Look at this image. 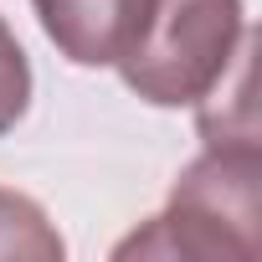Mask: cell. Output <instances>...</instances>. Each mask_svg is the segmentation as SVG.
<instances>
[{"label": "cell", "instance_id": "cell-2", "mask_svg": "<svg viewBox=\"0 0 262 262\" xmlns=\"http://www.w3.org/2000/svg\"><path fill=\"white\" fill-rule=\"evenodd\" d=\"M242 47V0H155L139 41L118 57L123 82L160 108L201 103Z\"/></svg>", "mask_w": 262, "mask_h": 262}, {"label": "cell", "instance_id": "cell-4", "mask_svg": "<svg viewBox=\"0 0 262 262\" xmlns=\"http://www.w3.org/2000/svg\"><path fill=\"white\" fill-rule=\"evenodd\" d=\"M0 257H31V262L62 257V236L52 231L47 211L16 190H0Z\"/></svg>", "mask_w": 262, "mask_h": 262}, {"label": "cell", "instance_id": "cell-5", "mask_svg": "<svg viewBox=\"0 0 262 262\" xmlns=\"http://www.w3.org/2000/svg\"><path fill=\"white\" fill-rule=\"evenodd\" d=\"M26 103H31V67H26V52L16 47L11 26L0 21V134L16 128Z\"/></svg>", "mask_w": 262, "mask_h": 262}, {"label": "cell", "instance_id": "cell-3", "mask_svg": "<svg viewBox=\"0 0 262 262\" xmlns=\"http://www.w3.org/2000/svg\"><path fill=\"white\" fill-rule=\"evenodd\" d=\"M41 31L77 67H108L139 41L155 0H31Z\"/></svg>", "mask_w": 262, "mask_h": 262}, {"label": "cell", "instance_id": "cell-1", "mask_svg": "<svg viewBox=\"0 0 262 262\" xmlns=\"http://www.w3.org/2000/svg\"><path fill=\"white\" fill-rule=\"evenodd\" d=\"M257 144H211L185 180L175 185L170 206L134 231L118 257H257V221H262V195H257Z\"/></svg>", "mask_w": 262, "mask_h": 262}]
</instances>
